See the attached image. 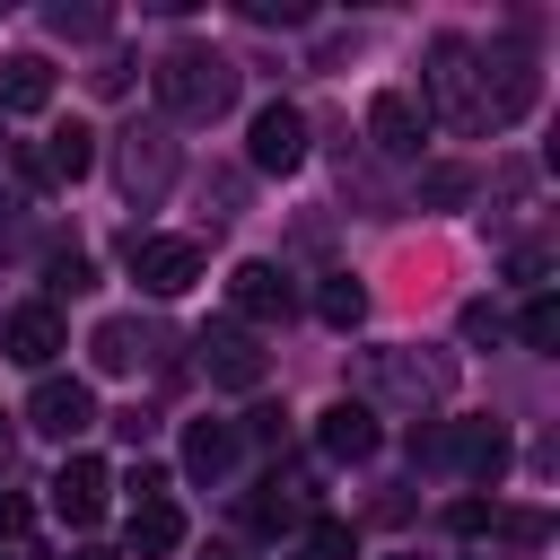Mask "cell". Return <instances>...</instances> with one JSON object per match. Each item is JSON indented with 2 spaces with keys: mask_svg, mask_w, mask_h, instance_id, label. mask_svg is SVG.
<instances>
[{
  "mask_svg": "<svg viewBox=\"0 0 560 560\" xmlns=\"http://www.w3.org/2000/svg\"><path fill=\"white\" fill-rule=\"evenodd\" d=\"M350 551H359L350 516H306V560H350Z\"/></svg>",
  "mask_w": 560,
  "mask_h": 560,
  "instance_id": "d4e9b609",
  "label": "cell"
},
{
  "mask_svg": "<svg viewBox=\"0 0 560 560\" xmlns=\"http://www.w3.org/2000/svg\"><path fill=\"white\" fill-rule=\"evenodd\" d=\"M542 271H551L542 245H516V254H508V280H542Z\"/></svg>",
  "mask_w": 560,
  "mask_h": 560,
  "instance_id": "4dcf8cb0",
  "label": "cell"
},
{
  "mask_svg": "<svg viewBox=\"0 0 560 560\" xmlns=\"http://www.w3.org/2000/svg\"><path fill=\"white\" fill-rule=\"evenodd\" d=\"M70 560H122V551H105V542H79V551H70Z\"/></svg>",
  "mask_w": 560,
  "mask_h": 560,
  "instance_id": "836d02e7",
  "label": "cell"
},
{
  "mask_svg": "<svg viewBox=\"0 0 560 560\" xmlns=\"http://www.w3.org/2000/svg\"><path fill=\"white\" fill-rule=\"evenodd\" d=\"M201 236H131V280L149 289V298H184L192 280H201Z\"/></svg>",
  "mask_w": 560,
  "mask_h": 560,
  "instance_id": "9c48e42d",
  "label": "cell"
},
{
  "mask_svg": "<svg viewBox=\"0 0 560 560\" xmlns=\"http://www.w3.org/2000/svg\"><path fill=\"white\" fill-rule=\"evenodd\" d=\"M44 26H52V35H79V44H88V35H105V26H114V9H70V0H61V9H44Z\"/></svg>",
  "mask_w": 560,
  "mask_h": 560,
  "instance_id": "4316f807",
  "label": "cell"
},
{
  "mask_svg": "<svg viewBox=\"0 0 560 560\" xmlns=\"http://www.w3.org/2000/svg\"><path fill=\"white\" fill-rule=\"evenodd\" d=\"M236 9H245L254 26H306V18H315L306 0H236Z\"/></svg>",
  "mask_w": 560,
  "mask_h": 560,
  "instance_id": "83f0119b",
  "label": "cell"
},
{
  "mask_svg": "<svg viewBox=\"0 0 560 560\" xmlns=\"http://www.w3.org/2000/svg\"><path fill=\"white\" fill-rule=\"evenodd\" d=\"M18 236H26V192H18V184H0V254H9Z\"/></svg>",
  "mask_w": 560,
  "mask_h": 560,
  "instance_id": "f546056e",
  "label": "cell"
},
{
  "mask_svg": "<svg viewBox=\"0 0 560 560\" xmlns=\"http://www.w3.org/2000/svg\"><path fill=\"white\" fill-rule=\"evenodd\" d=\"M420 114L481 131V70H472V35H429L420 52Z\"/></svg>",
  "mask_w": 560,
  "mask_h": 560,
  "instance_id": "3957f363",
  "label": "cell"
},
{
  "mask_svg": "<svg viewBox=\"0 0 560 560\" xmlns=\"http://www.w3.org/2000/svg\"><path fill=\"white\" fill-rule=\"evenodd\" d=\"M149 350H158V332H149L140 315H105V324H96V341H88V359H96L105 376H131Z\"/></svg>",
  "mask_w": 560,
  "mask_h": 560,
  "instance_id": "d6986e66",
  "label": "cell"
},
{
  "mask_svg": "<svg viewBox=\"0 0 560 560\" xmlns=\"http://www.w3.org/2000/svg\"><path fill=\"white\" fill-rule=\"evenodd\" d=\"M472 201V166H420V210H455Z\"/></svg>",
  "mask_w": 560,
  "mask_h": 560,
  "instance_id": "cb8c5ba5",
  "label": "cell"
},
{
  "mask_svg": "<svg viewBox=\"0 0 560 560\" xmlns=\"http://www.w3.org/2000/svg\"><path fill=\"white\" fill-rule=\"evenodd\" d=\"M44 105H52V70H44L35 52L0 61V114H44Z\"/></svg>",
  "mask_w": 560,
  "mask_h": 560,
  "instance_id": "7402d4cb",
  "label": "cell"
},
{
  "mask_svg": "<svg viewBox=\"0 0 560 560\" xmlns=\"http://www.w3.org/2000/svg\"><path fill=\"white\" fill-rule=\"evenodd\" d=\"M149 88H158V122H219L236 105V61L219 44H166Z\"/></svg>",
  "mask_w": 560,
  "mask_h": 560,
  "instance_id": "6da1fadb",
  "label": "cell"
},
{
  "mask_svg": "<svg viewBox=\"0 0 560 560\" xmlns=\"http://www.w3.org/2000/svg\"><path fill=\"white\" fill-rule=\"evenodd\" d=\"M18 534H26V499H18V490H0V551H9Z\"/></svg>",
  "mask_w": 560,
  "mask_h": 560,
  "instance_id": "1f68e13d",
  "label": "cell"
},
{
  "mask_svg": "<svg viewBox=\"0 0 560 560\" xmlns=\"http://www.w3.org/2000/svg\"><path fill=\"white\" fill-rule=\"evenodd\" d=\"M420 140H429L420 96H411V88H376V96H368V149H376V158H420Z\"/></svg>",
  "mask_w": 560,
  "mask_h": 560,
  "instance_id": "8fae6325",
  "label": "cell"
},
{
  "mask_svg": "<svg viewBox=\"0 0 560 560\" xmlns=\"http://www.w3.org/2000/svg\"><path fill=\"white\" fill-rule=\"evenodd\" d=\"M175 175H184V140H175V122H131V131L114 140V184H122L131 210H158V201L175 192Z\"/></svg>",
  "mask_w": 560,
  "mask_h": 560,
  "instance_id": "5b68a950",
  "label": "cell"
},
{
  "mask_svg": "<svg viewBox=\"0 0 560 560\" xmlns=\"http://www.w3.org/2000/svg\"><path fill=\"white\" fill-rule=\"evenodd\" d=\"M411 464L455 472V481H499L508 472V429L499 420H429V429H411Z\"/></svg>",
  "mask_w": 560,
  "mask_h": 560,
  "instance_id": "277c9868",
  "label": "cell"
},
{
  "mask_svg": "<svg viewBox=\"0 0 560 560\" xmlns=\"http://www.w3.org/2000/svg\"><path fill=\"white\" fill-rule=\"evenodd\" d=\"M201 560H236V551H201Z\"/></svg>",
  "mask_w": 560,
  "mask_h": 560,
  "instance_id": "d590c367",
  "label": "cell"
},
{
  "mask_svg": "<svg viewBox=\"0 0 560 560\" xmlns=\"http://www.w3.org/2000/svg\"><path fill=\"white\" fill-rule=\"evenodd\" d=\"M236 455H245L236 420H192V429H184V472H192V481H210V490H219V481L236 472Z\"/></svg>",
  "mask_w": 560,
  "mask_h": 560,
  "instance_id": "ac0fdd59",
  "label": "cell"
},
{
  "mask_svg": "<svg viewBox=\"0 0 560 560\" xmlns=\"http://www.w3.org/2000/svg\"><path fill=\"white\" fill-rule=\"evenodd\" d=\"M44 280H52L61 298H79V289H96V271H88V254H79V245H70V254H52V271H44Z\"/></svg>",
  "mask_w": 560,
  "mask_h": 560,
  "instance_id": "f1b7e54d",
  "label": "cell"
},
{
  "mask_svg": "<svg viewBox=\"0 0 560 560\" xmlns=\"http://www.w3.org/2000/svg\"><path fill=\"white\" fill-rule=\"evenodd\" d=\"M245 525H254V534H298V525H306V481H298V472H262V481L245 490Z\"/></svg>",
  "mask_w": 560,
  "mask_h": 560,
  "instance_id": "e0dca14e",
  "label": "cell"
},
{
  "mask_svg": "<svg viewBox=\"0 0 560 560\" xmlns=\"http://www.w3.org/2000/svg\"><path fill=\"white\" fill-rule=\"evenodd\" d=\"M0 464H9V411H0Z\"/></svg>",
  "mask_w": 560,
  "mask_h": 560,
  "instance_id": "e575fe53",
  "label": "cell"
},
{
  "mask_svg": "<svg viewBox=\"0 0 560 560\" xmlns=\"http://www.w3.org/2000/svg\"><path fill=\"white\" fill-rule=\"evenodd\" d=\"M26 429H44V438H79V429H96V394L79 385V376H44L35 394H26Z\"/></svg>",
  "mask_w": 560,
  "mask_h": 560,
  "instance_id": "5bb4252c",
  "label": "cell"
},
{
  "mask_svg": "<svg viewBox=\"0 0 560 560\" xmlns=\"http://www.w3.org/2000/svg\"><path fill=\"white\" fill-rule=\"evenodd\" d=\"M228 306H236V324H289V306H298V280H289V262H236L228 271Z\"/></svg>",
  "mask_w": 560,
  "mask_h": 560,
  "instance_id": "30bf717a",
  "label": "cell"
},
{
  "mask_svg": "<svg viewBox=\"0 0 560 560\" xmlns=\"http://www.w3.org/2000/svg\"><path fill=\"white\" fill-rule=\"evenodd\" d=\"M192 359H201V376H210V385H228V394H254V385L271 376L262 332H254V324H236V315L201 324V332H192Z\"/></svg>",
  "mask_w": 560,
  "mask_h": 560,
  "instance_id": "52a82bcc",
  "label": "cell"
},
{
  "mask_svg": "<svg viewBox=\"0 0 560 560\" xmlns=\"http://www.w3.org/2000/svg\"><path fill=\"white\" fill-rule=\"evenodd\" d=\"M376 438H385V429H376V411H368V402H350V394L315 420V446H324L332 464H368V455H376Z\"/></svg>",
  "mask_w": 560,
  "mask_h": 560,
  "instance_id": "2e32d148",
  "label": "cell"
},
{
  "mask_svg": "<svg viewBox=\"0 0 560 560\" xmlns=\"http://www.w3.org/2000/svg\"><path fill=\"white\" fill-rule=\"evenodd\" d=\"M516 332H525V350H560V298H534L516 315Z\"/></svg>",
  "mask_w": 560,
  "mask_h": 560,
  "instance_id": "484cf974",
  "label": "cell"
},
{
  "mask_svg": "<svg viewBox=\"0 0 560 560\" xmlns=\"http://www.w3.org/2000/svg\"><path fill=\"white\" fill-rule=\"evenodd\" d=\"M0 560H9V551H0Z\"/></svg>",
  "mask_w": 560,
  "mask_h": 560,
  "instance_id": "8d00e7d4",
  "label": "cell"
},
{
  "mask_svg": "<svg viewBox=\"0 0 560 560\" xmlns=\"http://www.w3.org/2000/svg\"><path fill=\"white\" fill-rule=\"evenodd\" d=\"M35 149H44V175H52V184H79V175L96 166V131H88V122H61V131H44Z\"/></svg>",
  "mask_w": 560,
  "mask_h": 560,
  "instance_id": "44dd1931",
  "label": "cell"
},
{
  "mask_svg": "<svg viewBox=\"0 0 560 560\" xmlns=\"http://www.w3.org/2000/svg\"><path fill=\"white\" fill-rule=\"evenodd\" d=\"M446 525H455L464 542H516V551H542V542H551V516H542V508H499V499H455Z\"/></svg>",
  "mask_w": 560,
  "mask_h": 560,
  "instance_id": "ba28073f",
  "label": "cell"
},
{
  "mask_svg": "<svg viewBox=\"0 0 560 560\" xmlns=\"http://www.w3.org/2000/svg\"><path fill=\"white\" fill-rule=\"evenodd\" d=\"M472 70H481V131H508V122L542 96V70H534V52H525L516 35L472 44Z\"/></svg>",
  "mask_w": 560,
  "mask_h": 560,
  "instance_id": "8992f818",
  "label": "cell"
},
{
  "mask_svg": "<svg viewBox=\"0 0 560 560\" xmlns=\"http://www.w3.org/2000/svg\"><path fill=\"white\" fill-rule=\"evenodd\" d=\"M368 411H402V420H429L446 402V368L420 359V350H359V394Z\"/></svg>",
  "mask_w": 560,
  "mask_h": 560,
  "instance_id": "7a4b0ae2",
  "label": "cell"
},
{
  "mask_svg": "<svg viewBox=\"0 0 560 560\" xmlns=\"http://www.w3.org/2000/svg\"><path fill=\"white\" fill-rule=\"evenodd\" d=\"M105 499H114V472H105L96 455H70V464L52 472V516H61V525H96Z\"/></svg>",
  "mask_w": 560,
  "mask_h": 560,
  "instance_id": "9a60e30c",
  "label": "cell"
},
{
  "mask_svg": "<svg viewBox=\"0 0 560 560\" xmlns=\"http://www.w3.org/2000/svg\"><path fill=\"white\" fill-rule=\"evenodd\" d=\"M18 184H52V175H44V149H35V140H18Z\"/></svg>",
  "mask_w": 560,
  "mask_h": 560,
  "instance_id": "d6a6232c",
  "label": "cell"
},
{
  "mask_svg": "<svg viewBox=\"0 0 560 560\" xmlns=\"http://www.w3.org/2000/svg\"><path fill=\"white\" fill-rule=\"evenodd\" d=\"M131 560H166V551H184V508L175 499H131Z\"/></svg>",
  "mask_w": 560,
  "mask_h": 560,
  "instance_id": "ffe728a7",
  "label": "cell"
},
{
  "mask_svg": "<svg viewBox=\"0 0 560 560\" xmlns=\"http://www.w3.org/2000/svg\"><path fill=\"white\" fill-rule=\"evenodd\" d=\"M0 350H9L18 368H52V359L70 350V332H61V315H52L44 298H26V306L0 315Z\"/></svg>",
  "mask_w": 560,
  "mask_h": 560,
  "instance_id": "4fadbf2b",
  "label": "cell"
},
{
  "mask_svg": "<svg viewBox=\"0 0 560 560\" xmlns=\"http://www.w3.org/2000/svg\"><path fill=\"white\" fill-rule=\"evenodd\" d=\"M315 315H324L332 332H359V324H368V289H359L350 271H332V280L315 289Z\"/></svg>",
  "mask_w": 560,
  "mask_h": 560,
  "instance_id": "603a6c76",
  "label": "cell"
},
{
  "mask_svg": "<svg viewBox=\"0 0 560 560\" xmlns=\"http://www.w3.org/2000/svg\"><path fill=\"white\" fill-rule=\"evenodd\" d=\"M245 158H254L262 175H298V166H306V114L271 96V105L254 114V131H245Z\"/></svg>",
  "mask_w": 560,
  "mask_h": 560,
  "instance_id": "7c38bea8",
  "label": "cell"
}]
</instances>
